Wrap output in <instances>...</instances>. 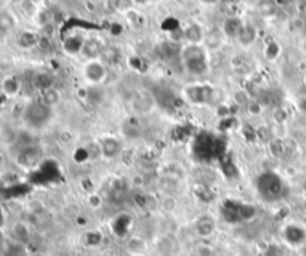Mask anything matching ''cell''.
<instances>
[{
	"instance_id": "1",
	"label": "cell",
	"mask_w": 306,
	"mask_h": 256,
	"mask_svg": "<svg viewBox=\"0 0 306 256\" xmlns=\"http://www.w3.org/2000/svg\"><path fill=\"white\" fill-rule=\"evenodd\" d=\"M179 55L188 75L203 76L209 72V58L203 45H185Z\"/></svg>"
},
{
	"instance_id": "2",
	"label": "cell",
	"mask_w": 306,
	"mask_h": 256,
	"mask_svg": "<svg viewBox=\"0 0 306 256\" xmlns=\"http://www.w3.org/2000/svg\"><path fill=\"white\" fill-rule=\"evenodd\" d=\"M53 115H54V110L39 100V101L29 103L23 109L21 119L29 130L39 131L49 125V122L53 121Z\"/></svg>"
},
{
	"instance_id": "3",
	"label": "cell",
	"mask_w": 306,
	"mask_h": 256,
	"mask_svg": "<svg viewBox=\"0 0 306 256\" xmlns=\"http://www.w3.org/2000/svg\"><path fill=\"white\" fill-rule=\"evenodd\" d=\"M257 191L265 201H278L284 194V182L279 174L273 171H265L257 177Z\"/></svg>"
},
{
	"instance_id": "4",
	"label": "cell",
	"mask_w": 306,
	"mask_h": 256,
	"mask_svg": "<svg viewBox=\"0 0 306 256\" xmlns=\"http://www.w3.org/2000/svg\"><path fill=\"white\" fill-rule=\"evenodd\" d=\"M182 96L187 103L193 106H208L215 98V87L206 82L188 84L182 90Z\"/></svg>"
},
{
	"instance_id": "5",
	"label": "cell",
	"mask_w": 306,
	"mask_h": 256,
	"mask_svg": "<svg viewBox=\"0 0 306 256\" xmlns=\"http://www.w3.org/2000/svg\"><path fill=\"white\" fill-rule=\"evenodd\" d=\"M43 158V151L40 146L37 145H24L23 148H20L15 154L14 162L21 168V170H33L34 167H37L40 164V161Z\"/></svg>"
},
{
	"instance_id": "6",
	"label": "cell",
	"mask_w": 306,
	"mask_h": 256,
	"mask_svg": "<svg viewBox=\"0 0 306 256\" xmlns=\"http://www.w3.org/2000/svg\"><path fill=\"white\" fill-rule=\"evenodd\" d=\"M82 76H84V79L88 84L97 87V85H100L103 81L106 79L108 69H106V66L100 60H91V61H87V63L84 64V67H82Z\"/></svg>"
},
{
	"instance_id": "7",
	"label": "cell",
	"mask_w": 306,
	"mask_h": 256,
	"mask_svg": "<svg viewBox=\"0 0 306 256\" xmlns=\"http://www.w3.org/2000/svg\"><path fill=\"white\" fill-rule=\"evenodd\" d=\"M21 88H23L21 79L15 75H8L2 79L0 91L5 97H17L21 93Z\"/></svg>"
},
{
	"instance_id": "8",
	"label": "cell",
	"mask_w": 306,
	"mask_h": 256,
	"mask_svg": "<svg viewBox=\"0 0 306 256\" xmlns=\"http://www.w3.org/2000/svg\"><path fill=\"white\" fill-rule=\"evenodd\" d=\"M132 106L137 113H149L156 104L149 91H139L132 100Z\"/></svg>"
},
{
	"instance_id": "9",
	"label": "cell",
	"mask_w": 306,
	"mask_h": 256,
	"mask_svg": "<svg viewBox=\"0 0 306 256\" xmlns=\"http://www.w3.org/2000/svg\"><path fill=\"white\" fill-rule=\"evenodd\" d=\"M102 42L99 39H96V37H90V39H85L81 54L87 58V61L99 60V57L102 54Z\"/></svg>"
},
{
	"instance_id": "10",
	"label": "cell",
	"mask_w": 306,
	"mask_h": 256,
	"mask_svg": "<svg viewBox=\"0 0 306 256\" xmlns=\"http://www.w3.org/2000/svg\"><path fill=\"white\" fill-rule=\"evenodd\" d=\"M100 152L105 158H115L121 152V142L115 137H106L100 142Z\"/></svg>"
},
{
	"instance_id": "11",
	"label": "cell",
	"mask_w": 306,
	"mask_h": 256,
	"mask_svg": "<svg viewBox=\"0 0 306 256\" xmlns=\"http://www.w3.org/2000/svg\"><path fill=\"white\" fill-rule=\"evenodd\" d=\"M257 36H259V32H257V29L252 24H243L242 30H240L238 37H236V40H238L240 46L249 48V46H252L256 43Z\"/></svg>"
},
{
	"instance_id": "12",
	"label": "cell",
	"mask_w": 306,
	"mask_h": 256,
	"mask_svg": "<svg viewBox=\"0 0 306 256\" xmlns=\"http://www.w3.org/2000/svg\"><path fill=\"white\" fill-rule=\"evenodd\" d=\"M242 27H243V23L239 17H229L223 23V33L229 39H236L240 30H242Z\"/></svg>"
},
{
	"instance_id": "13",
	"label": "cell",
	"mask_w": 306,
	"mask_h": 256,
	"mask_svg": "<svg viewBox=\"0 0 306 256\" xmlns=\"http://www.w3.org/2000/svg\"><path fill=\"white\" fill-rule=\"evenodd\" d=\"M17 27V18L9 11H0V36H8Z\"/></svg>"
},
{
	"instance_id": "14",
	"label": "cell",
	"mask_w": 306,
	"mask_h": 256,
	"mask_svg": "<svg viewBox=\"0 0 306 256\" xmlns=\"http://www.w3.org/2000/svg\"><path fill=\"white\" fill-rule=\"evenodd\" d=\"M39 39H40V36L37 33L32 32V30H24L23 33H20V36L17 39V45L21 49H32L39 45Z\"/></svg>"
},
{
	"instance_id": "15",
	"label": "cell",
	"mask_w": 306,
	"mask_h": 256,
	"mask_svg": "<svg viewBox=\"0 0 306 256\" xmlns=\"http://www.w3.org/2000/svg\"><path fill=\"white\" fill-rule=\"evenodd\" d=\"M184 39H187L188 45H202L203 40V30L199 24H190L184 29Z\"/></svg>"
},
{
	"instance_id": "16",
	"label": "cell",
	"mask_w": 306,
	"mask_h": 256,
	"mask_svg": "<svg viewBox=\"0 0 306 256\" xmlns=\"http://www.w3.org/2000/svg\"><path fill=\"white\" fill-rule=\"evenodd\" d=\"M196 231H197L199 237H202V238L211 237L215 232V222H214V219L209 218V216H202L197 221V224H196Z\"/></svg>"
},
{
	"instance_id": "17",
	"label": "cell",
	"mask_w": 306,
	"mask_h": 256,
	"mask_svg": "<svg viewBox=\"0 0 306 256\" xmlns=\"http://www.w3.org/2000/svg\"><path fill=\"white\" fill-rule=\"evenodd\" d=\"M84 42H85L84 37H81V36H72V37H68L63 42V48L70 55H76V54H81Z\"/></svg>"
},
{
	"instance_id": "18",
	"label": "cell",
	"mask_w": 306,
	"mask_h": 256,
	"mask_svg": "<svg viewBox=\"0 0 306 256\" xmlns=\"http://www.w3.org/2000/svg\"><path fill=\"white\" fill-rule=\"evenodd\" d=\"M12 235H14V241L24 244L26 240L30 237V229L24 222H15L12 225Z\"/></svg>"
},
{
	"instance_id": "19",
	"label": "cell",
	"mask_w": 306,
	"mask_h": 256,
	"mask_svg": "<svg viewBox=\"0 0 306 256\" xmlns=\"http://www.w3.org/2000/svg\"><path fill=\"white\" fill-rule=\"evenodd\" d=\"M40 101L43 103V104H46L48 107H54L56 104H59L60 103V93L53 87V88H48V90H45V91H42V94H40Z\"/></svg>"
},
{
	"instance_id": "20",
	"label": "cell",
	"mask_w": 306,
	"mask_h": 256,
	"mask_svg": "<svg viewBox=\"0 0 306 256\" xmlns=\"http://www.w3.org/2000/svg\"><path fill=\"white\" fill-rule=\"evenodd\" d=\"M276 2L275 0H259L257 2V11L262 17H272L276 12Z\"/></svg>"
},
{
	"instance_id": "21",
	"label": "cell",
	"mask_w": 306,
	"mask_h": 256,
	"mask_svg": "<svg viewBox=\"0 0 306 256\" xmlns=\"http://www.w3.org/2000/svg\"><path fill=\"white\" fill-rule=\"evenodd\" d=\"M33 84L34 87L37 90H40V93H42V91H45L48 88H53V78L49 75H46V73H37L34 76Z\"/></svg>"
},
{
	"instance_id": "22",
	"label": "cell",
	"mask_w": 306,
	"mask_h": 256,
	"mask_svg": "<svg viewBox=\"0 0 306 256\" xmlns=\"http://www.w3.org/2000/svg\"><path fill=\"white\" fill-rule=\"evenodd\" d=\"M145 249H146V244H145V241H143L142 238H139V237H132V238L129 240V243H127V250H129L132 255L140 256L145 252Z\"/></svg>"
},
{
	"instance_id": "23",
	"label": "cell",
	"mask_w": 306,
	"mask_h": 256,
	"mask_svg": "<svg viewBox=\"0 0 306 256\" xmlns=\"http://www.w3.org/2000/svg\"><path fill=\"white\" fill-rule=\"evenodd\" d=\"M263 54H265V57H266L269 61H275V60L281 55V45H279L278 42H275V40L269 42V43L266 45Z\"/></svg>"
},
{
	"instance_id": "24",
	"label": "cell",
	"mask_w": 306,
	"mask_h": 256,
	"mask_svg": "<svg viewBox=\"0 0 306 256\" xmlns=\"http://www.w3.org/2000/svg\"><path fill=\"white\" fill-rule=\"evenodd\" d=\"M34 21L43 29V27L49 26V23H51V15H49L48 11L40 9V11H37V14H36V17H34Z\"/></svg>"
},
{
	"instance_id": "25",
	"label": "cell",
	"mask_w": 306,
	"mask_h": 256,
	"mask_svg": "<svg viewBox=\"0 0 306 256\" xmlns=\"http://www.w3.org/2000/svg\"><path fill=\"white\" fill-rule=\"evenodd\" d=\"M20 6H21V11H23L27 17H32V18L36 17V14H37V11H39L32 0H24V2L20 3Z\"/></svg>"
},
{
	"instance_id": "26",
	"label": "cell",
	"mask_w": 306,
	"mask_h": 256,
	"mask_svg": "<svg viewBox=\"0 0 306 256\" xmlns=\"http://www.w3.org/2000/svg\"><path fill=\"white\" fill-rule=\"evenodd\" d=\"M297 109L302 113H306V96H300L297 98Z\"/></svg>"
},
{
	"instance_id": "27",
	"label": "cell",
	"mask_w": 306,
	"mask_h": 256,
	"mask_svg": "<svg viewBox=\"0 0 306 256\" xmlns=\"http://www.w3.org/2000/svg\"><path fill=\"white\" fill-rule=\"evenodd\" d=\"M5 225H6V213H5L3 207L0 206V231L5 228Z\"/></svg>"
},
{
	"instance_id": "28",
	"label": "cell",
	"mask_w": 306,
	"mask_h": 256,
	"mask_svg": "<svg viewBox=\"0 0 306 256\" xmlns=\"http://www.w3.org/2000/svg\"><path fill=\"white\" fill-rule=\"evenodd\" d=\"M5 167H6V158H5V155L0 152V174L5 171Z\"/></svg>"
},
{
	"instance_id": "29",
	"label": "cell",
	"mask_w": 306,
	"mask_h": 256,
	"mask_svg": "<svg viewBox=\"0 0 306 256\" xmlns=\"http://www.w3.org/2000/svg\"><path fill=\"white\" fill-rule=\"evenodd\" d=\"M135 5H148V3H151V2H154V0H132Z\"/></svg>"
},
{
	"instance_id": "30",
	"label": "cell",
	"mask_w": 306,
	"mask_h": 256,
	"mask_svg": "<svg viewBox=\"0 0 306 256\" xmlns=\"http://www.w3.org/2000/svg\"><path fill=\"white\" fill-rule=\"evenodd\" d=\"M276 2V5L278 6H284V5H288V3H291L293 0H275Z\"/></svg>"
},
{
	"instance_id": "31",
	"label": "cell",
	"mask_w": 306,
	"mask_h": 256,
	"mask_svg": "<svg viewBox=\"0 0 306 256\" xmlns=\"http://www.w3.org/2000/svg\"><path fill=\"white\" fill-rule=\"evenodd\" d=\"M220 0H202V3H205V5H217Z\"/></svg>"
},
{
	"instance_id": "32",
	"label": "cell",
	"mask_w": 306,
	"mask_h": 256,
	"mask_svg": "<svg viewBox=\"0 0 306 256\" xmlns=\"http://www.w3.org/2000/svg\"><path fill=\"white\" fill-rule=\"evenodd\" d=\"M302 191H303L306 194V179H305V180H303V183H302Z\"/></svg>"
},
{
	"instance_id": "33",
	"label": "cell",
	"mask_w": 306,
	"mask_h": 256,
	"mask_svg": "<svg viewBox=\"0 0 306 256\" xmlns=\"http://www.w3.org/2000/svg\"><path fill=\"white\" fill-rule=\"evenodd\" d=\"M303 84H305V87H306V75H305V78H303Z\"/></svg>"
},
{
	"instance_id": "34",
	"label": "cell",
	"mask_w": 306,
	"mask_h": 256,
	"mask_svg": "<svg viewBox=\"0 0 306 256\" xmlns=\"http://www.w3.org/2000/svg\"><path fill=\"white\" fill-rule=\"evenodd\" d=\"M15 2H18V3H21V2H24V0H15Z\"/></svg>"
}]
</instances>
